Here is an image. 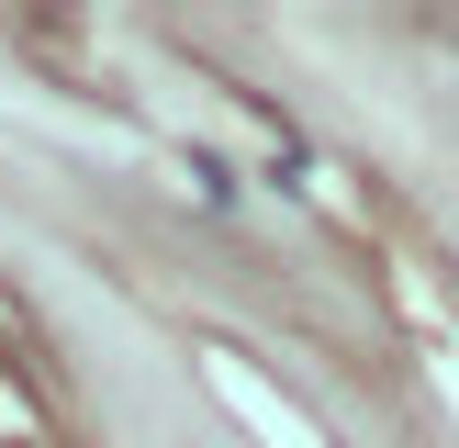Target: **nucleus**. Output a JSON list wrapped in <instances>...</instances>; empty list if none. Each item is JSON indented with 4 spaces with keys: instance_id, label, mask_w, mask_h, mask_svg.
Wrapping results in <instances>:
<instances>
[]
</instances>
